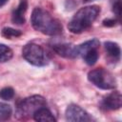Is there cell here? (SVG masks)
<instances>
[{
	"label": "cell",
	"instance_id": "6da1fadb",
	"mask_svg": "<svg viewBox=\"0 0 122 122\" xmlns=\"http://www.w3.org/2000/svg\"><path fill=\"white\" fill-rule=\"evenodd\" d=\"M30 21L34 30L46 35H58L63 30L61 23L50 12L41 8H35L32 10Z\"/></svg>",
	"mask_w": 122,
	"mask_h": 122
},
{
	"label": "cell",
	"instance_id": "7a4b0ae2",
	"mask_svg": "<svg viewBox=\"0 0 122 122\" xmlns=\"http://www.w3.org/2000/svg\"><path fill=\"white\" fill-rule=\"evenodd\" d=\"M100 13V8L96 5L86 6L78 10L68 23V29L72 33H81L88 30Z\"/></svg>",
	"mask_w": 122,
	"mask_h": 122
},
{
	"label": "cell",
	"instance_id": "3957f363",
	"mask_svg": "<svg viewBox=\"0 0 122 122\" xmlns=\"http://www.w3.org/2000/svg\"><path fill=\"white\" fill-rule=\"evenodd\" d=\"M47 107L46 99L41 95H31L21 100L16 107L15 116L17 119L25 120L32 117L34 112L40 108Z\"/></svg>",
	"mask_w": 122,
	"mask_h": 122
},
{
	"label": "cell",
	"instance_id": "277c9868",
	"mask_svg": "<svg viewBox=\"0 0 122 122\" xmlns=\"http://www.w3.org/2000/svg\"><path fill=\"white\" fill-rule=\"evenodd\" d=\"M22 55L26 61L36 67H44L49 63V56L46 51L35 43H29L24 46Z\"/></svg>",
	"mask_w": 122,
	"mask_h": 122
},
{
	"label": "cell",
	"instance_id": "5b68a950",
	"mask_svg": "<svg viewBox=\"0 0 122 122\" xmlns=\"http://www.w3.org/2000/svg\"><path fill=\"white\" fill-rule=\"evenodd\" d=\"M88 80L95 87L102 90H112L116 87V79L113 74L103 68L94 69L89 71Z\"/></svg>",
	"mask_w": 122,
	"mask_h": 122
},
{
	"label": "cell",
	"instance_id": "8992f818",
	"mask_svg": "<svg viewBox=\"0 0 122 122\" xmlns=\"http://www.w3.org/2000/svg\"><path fill=\"white\" fill-rule=\"evenodd\" d=\"M100 46V42L98 39L93 38L92 40L86 41L81 45L77 46L78 55L82 56L85 63L89 66H92L96 63L98 59V49Z\"/></svg>",
	"mask_w": 122,
	"mask_h": 122
},
{
	"label": "cell",
	"instance_id": "52a82bcc",
	"mask_svg": "<svg viewBox=\"0 0 122 122\" xmlns=\"http://www.w3.org/2000/svg\"><path fill=\"white\" fill-rule=\"evenodd\" d=\"M65 116L66 119L71 122H86L92 120L91 115L76 104H70L67 107Z\"/></svg>",
	"mask_w": 122,
	"mask_h": 122
},
{
	"label": "cell",
	"instance_id": "ba28073f",
	"mask_svg": "<svg viewBox=\"0 0 122 122\" xmlns=\"http://www.w3.org/2000/svg\"><path fill=\"white\" fill-rule=\"evenodd\" d=\"M101 109L105 111H115L121 108L122 106V96L121 93L117 91L109 93L101 101Z\"/></svg>",
	"mask_w": 122,
	"mask_h": 122
},
{
	"label": "cell",
	"instance_id": "9c48e42d",
	"mask_svg": "<svg viewBox=\"0 0 122 122\" xmlns=\"http://www.w3.org/2000/svg\"><path fill=\"white\" fill-rule=\"evenodd\" d=\"M52 50L59 54L62 57L65 58H76L78 57V50L77 46H74L72 44H68V43H62V44H53L52 45Z\"/></svg>",
	"mask_w": 122,
	"mask_h": 122
},
{
	"label": "cell",
	"instance_id": "30bf717a",
	"mask_svg": "<svg viewBox=\"0 0 122 122\" xmlns=\"http://www.w3.org/2000/svg\"><path fill=\"white\" fill-rule=\"evenodd\" d=\"M28 10V1L20 0L17 8H15L11 13V21L16 25H23L26 22L25 14Z\"/></svg>",
	"mask_w": 122,
	"mask_h": 122
},
{
	"label": "cell",
	"instance_id": "8fae6325",
	"mask_svg": "<svg viewBox=\"0 0 122 122\" xmlns=\"http://www.w3.org/2000/svg\"><path fill=\"white\" fill-rule=\"evenodd\" d=\"M104 48H105V51H106V53H107L108 57L112 62L116 63L120 60L121 51H120V47L118 46L117 43L107 41V42L104 43Z\"/></svg>",
	"mask_w": 122,
	"mask_h": 122
},
{
	"label": "cell",
	"instance_id": "7c38bea8",
	"mask_svg": "<svg viewBox=\"0 0 122 122\" xmlns=\"http://www.w3.org/2000/svg\"><path fill=\"white\" fill-rule=\"evenodd\" d=\"M32 118L35 121H40V122H55L56 121L55 117L47 107H43L37 110L34 112Z\"/></svg>",
	"mask_w": 122,
	"mask_h": 122
},
{
	"label": "cell",
	"instance_id": "4fadbf2b",
	"mask_svg": "<svg viewBox=\"0 0 122 122\" xmlns=\"http://www.w3.org/2000/svg\"><path fill=\"white\" fill-rule=\"evenodd\" d=\"M13 52L10 48L4 44H0V63L8 62L12 58Z\"/></svg>",
	"mask_w": 122,
	"mask_h": 122
},
{
	"label": "cell",
	"instance_id": "5bb4252c",
	"mask_svg": "<svg viewBox=\"0 0 122 122\" xmlns=\"http://www.w3.org/2000/svg\"><path fill=\"white\" fill-rule=\"evenodd\" d=\"M11 112L12 110L10 105L0 102V121H5L10 119Z\"/></svg>",
	"mask_w": 122,
	"mask_h": 122
},
{
	"label": "cell",
	"instance_id": "9a60e30c",
	"mask_svg": "<svg viewBox=\"0 0 122 122\" xmlns=\"http://www.w3.org/2000/svg\"><path fill=\"white\" fill-rule=\"evenodd\" d=\"M1 34L5 38L11 39V38H16V37L21 36L22 35V32L19 30H15V29H12V28H9L8 27V28H4L1 30Z\"/></svg>",
	"mask_w": 122,
	"mask_h": 122
},
{
	"label": "cell",
	"instance_id": "2e32d148",
	"mask_svg": "<svg viewBox=\"0 0 122 122\" xmlns=\"http://www.w3.org/2000/svg\"><path fill=\"white\" fill-rule=\"evenodd\" d=\"M14 90L11 87H5L0 90V98L3 100H10L14 97Z\"/></svg>",
	"mask_w": 122,
	"mask_h": 122
},
{
	"label": "cell",
	"instance_id": "e0dca14e",
	"mask_svg": "<svg viewBox=\"0 0 122 122\" xmlns=\"http://www.w3.org/2000/svg\"><path fill=\"white\" fill-rule=\"evenodd\" d=\"M112 10L116 15V17L119 19L121 14V0H112Z\"/></svg>",
	"mask_w": 122,
	"mask_h": 122
},
{
	"label": "cell",
	"instance_id": "ac0fdd59",
	"mask_svg": "<svg viewBox=\"0 0 122 122\" xmlns=\"http://www.w3.org/2000/svg\"><path fill=\"white\" fill-rule=\"evenodd\" d=\"M119 21L114 19V18H107L105 20H103L102 24L104 27H113L116 25V23H118Z\"/></svg>",
	"mask_w": 122,
	"mask_h": 122
},
{
	"label": "cell",
	"instance_id": "d6986e66",
	"mask_svg": "<svg viewBox=\"0 0 122 122\" xmlns=\"http://www.w3.org/2000/svg\"><path fill=\"white\" fill-rule=\"evenodd\" d=\"M8 1H9V0H0V8H2Z\"/></svg>",
	"mask_w": 122,
	"mask_h": 122
},
{
	"label": "cell",
	"instance_id": "ffe728a7",
	"mask_svg": "<svg viewBox=\"0 0 122 122\" xmlns=\"http://www.w3.org/2000/svg\"><path fill=\"white\" fill-rule=\"evenodd\" d=\"M85 2H89V1H92V0H84Z\"/></svg>",
	"mask_w": 122,
	"mask_h": 122
}]
</instances>
